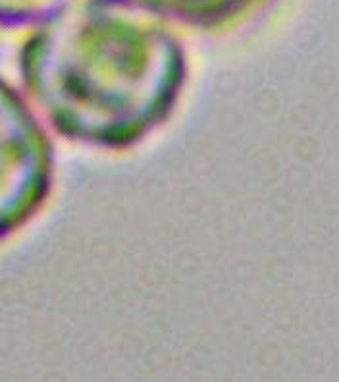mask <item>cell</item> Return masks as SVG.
I'll return each instance as SVG.
<instances>
[{
	"label": "cell",
	"mask_w": 339,
	"mask_h": 382,
	"mask_svg": "<svg viewBox=\"0 0 339 382\" xmlns=\"http://www.w3.org/2000/svg\"><path fill=\"white\" fill-rule=\"evenodd\" d=\"M20 74L62 137L121 151L170 118L187 54L170 22L137 0H69L25 39Z\"/></svg>",
	"instance_id": "6da1fadb"
},
{
	"label": "cell",
	"mask_w": 339,
	"mask_h": 382,
	"mask_svg": "<svg viewBox=\"0 0 339 382\" xmlns=\"http://www.w3.org/2000/svg\"><path fill=\"white\" fill-rule=\"evenodd\" d=\"M54 182V149L37 114L0 77V243L45 207Z\"/></svg>",
	"instance_id": "7a4b0ae2"
},
{
	"label": "cell",
	"mask_w": 339,
	"mask_h": 382,
	"mask_svg": "<svg viewBox=\"0 0 339 382\" xmlns=\"http://www.w3.org/2000/svg\"><path fill=\"white\" fill-rule=\"evenodd\" d=\"M168 22L214 30L241 15L255 0H137Z\"/></svg>",
	"instance_id": "3957f363"
},
{
	"label": "cell",
	"mask_w": 339,
	"mask_h": 382,
	"mask_svg": "<svg viewBox=\"0 0 339 382\" xmlns=\"http://www.w3.org/2000/svg\"><path fill=\"white\" fill-rule=\"evenodd\" d=\"M69 0H0V30L15 31L39 25Z\"/></svg>",
	"instance_id": "277c9868"
}]
</instances>
